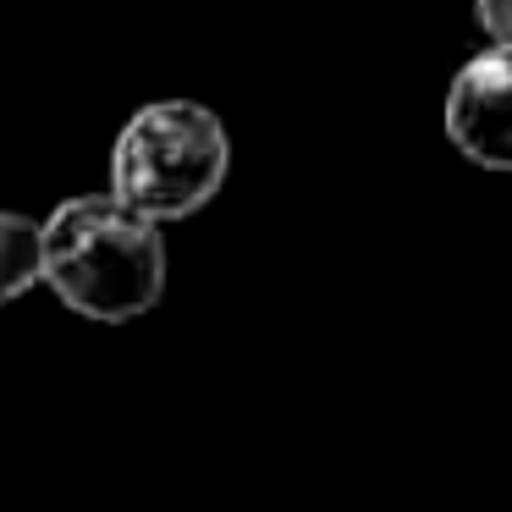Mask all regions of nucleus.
I'll use <instances>...</instances> for the list:
<instances>
[{
  "label": "nucleus",
  "mask_w": 512,
  "mask_h": 512,
  "mask_svg": "<svg viewBox=\"0 0 512 512\" xmlns=\"http://www.w3.org/2000/svg\"><path fill=\"white\" fill-rule=\"evenodd\" d=\"M45 287L83 320H138L166 292V243L160 226L116 204L111 193L61 199L39 221Z\"/></svg>",
  "instance_id": "nucleus-1"
},
{
  "label": "nucleus",
  "mask_w": 512,
  "mask_h": 512,
  "mask_svg": "<svg viewBox=\"0 0 512 512\" xmlns=\"http://www.w3.org/2000/svg\"><path fill=\"white\" fill-rule=\"evenodd\" d=\"M232 171V138L199 100H155L127 116L111 149V199L144 221L199 215Z\"/></svg>",
  "instance_id": "nucleus-2"
},
{
  "label": "nucleus",
  "mask_w": 512,
  "mask_h": 512,
  "mask_svg": "<svg viewBox=\"0 0 512 512\" xmlns=\"http://www.w3.org/2000/svg\"><path fill=\"white\" fill-rule=\"evenodd\" d=\"M441 122L468 166L512 171V45H490L452 72Z\"/></svg>",
  "instance_id": "nucleus-3"
},
{
  "label": "nucleus",
  "mask_w": 512,
  "mask_h": 512,
  "mask_svg": "<svg viewBox=\"0 0 512 512\" xmlns=\"http://www.w3.org/2000/svg\"><path fill=\"white\" fill-rule=\"evenodd\" d=\"M45 281V248H39V221L17 210H0V303L23 298Z\"/></svg>",
  "instance_id": "nucleus-4"
},
{
  "label": "nucleus",
  "mask_w": 512,
  "mask_h": 512,
  "mask_svg": "<svg viewBox=\"0 0 512 512\" xmlns=\"http://www.w3.org/2000/svg\"><path fill=\"white\" fill-rule=\"evenodd\" d=\"M474 17L490 45H512V0H474Z\"/></svg>",
  "instance_id": "nucleus-5"
}]
</instances>
